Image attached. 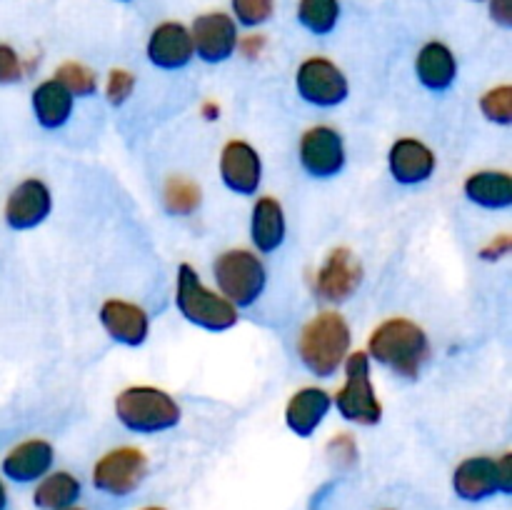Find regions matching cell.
Wrapping results in <instances>:
<instances>
[{
	"instance_id": "1",
	"label": "cell",
	"mask_w": 512,
	"mask_h": 510,
	"mask_svg": "<svg viewBox=\"0 0 512 510\" xmlns=\"http://www.w3.org/2000/svg\"><path fill=\"white\" fill-rule=\"evenodd\" d=\"M368 348L378 363L388 365L405 378H415L430 355L423 328L405 318L385 320L383 325H378L370 335Z\"/></svg>"
},
{
	"instance_id": "2",
	"label": "cell",
	"mask_w": 512,
	"mask_h": 510,
	"mask_svg": "<svg viewBox=\"0 0 512 510\" xmlns=\"http://www.w3.org/2000/svg\"><path fill=\"white\" fill-rule=\"evenodd\" d=\"M350 348V328L343 315L320 313L300 333V358L305 368L320 378H328L343 365Z\"/></svg>"
},
{
	"instance_id": "3",
	"label": "cell",
	"mask_w": 512,
	"mask_h": 510,
	"mask_svg": "<svg viewBox=\"0 0 512 510\" xmlns=\"http://www.w3.org/2000/svg\"><path fill=\"white\" fill-rule=\"evenodd\" d=\"M120 423L133 433H160L180 420V408L168 393L150 385L128 388L115 400Z\"/></svg>"
},
{
	"instance_id": "4",
	"label": "cell",
	"mask_w": 512,
	"mask_h": 510,
	"mask_svg": "<svg viewBox=\"0 0 512 510\" xmlns=\"http://www.w3.org/2000/svg\"><path fill=\"white\" fill-rule=\"evenodd\" d=\"M178 308L185 320L205 330H228L238 323V310L223 295H215L200 283L198 273L183 263L178 268Z\"/></svg>"
},
{
	"instance_id": "5",
	"label": "cell",
	"mask_w": 512,
	"mask_h": 510,
	"mask_svg": "<svg viewBox=\"0 0 512 510\" xmlns=\"http://www.w3.org/2000/svg\"><path fill=\"white\" fill-rule=\"evenodd\" d=\"M335 405L343 418L360 425H375L383 415V405L370 383V360L365 353H353L345 363V385L335 395Z\"/></svg>"
},
{
	"instance_id": "6",
	"label": "cell",
	"mask_w": 512,
	"mask_h": 510,
	"mask_svg": "<svg viewBox=\"0 0 512 510\" xmlns=\"http://www.w3.org/2000/svg\"><path fill=\"white\" fill-rule=\"evenodd\" d=\"M215 280L225 300L233 305H250L265 288V268L258 255L248 250H228L215 260Z\"/></svg>"
},
{
	"instance_id": "7",
	"label": "cell",
	"mask_w": 512,
	"mask_h": 510,
	"mask_svg": "<svg viewBox=\"0 0 512 510\" xmlns=\"http://www.w3.org/2000/svg\"><path fill=\"white\" fill-rule=\"evenodd\" d=\"M148 460L138 448H118L105 453L93 470L95 488L110 495H128L143 483Z\"/></svg>"
},
{
	"instance_id": "8",
	"label": "cell",
	"mask_w": 512,
	"mask_h": 510,
	"mask_svg": "<svg viewBox=\"0 0 512 510\" xmlns=\"http://www.w3.org/2000/svg\"><path fill=\"white\" fill-rule=\"evenodd\" d=\"M298 90L308 103L330 108L348 98V80L330 60L310 58L298 70Z\"/></svg>"
},
{
	"instance_id": "9",
	"label": "cell",
	"mask_w": 512,
	"mask_h": 510,
	"mask_svg": "<svg viewBox=\"0 0 512 510\" xmlns=\"http://www.w3.org/2000/svg\"><path fill=\"white\" fill-rule=\"evenodd\" d=\"M300 163L315 178H333L345 165L343 138L333 128H310L300 140Z\"/></svg>"
},
{
	"instance_id": "10",
	"label": "cell",
	"mask_w": 512,
	"mask_h": 510,
	"mask_svg": "<svg viewBox=\"0 0 512 510\" xmlns=\"http://www.w3.org/2000/svg\"><path fill=\"white\" fill-rule=\"evenodd\" d=\"M50 190L43 180L28 178L10 190L5 200V223L13 230H30L43 223L50 213Z\"/></svg>"
},
{
	"instance_id": "11",
	"label": "cell",
	"mask_w": 512,
	"mask_h": 510,
	"mask_svg": "<svg viewBox=\"0 0 512 510\" xmlns=\"http://www.w3.org/2000/svg\"><path fill=\"white\" fill-rule=\"evenodd\" d=\"M193 50L208 63H223L233 55L238 45V30L230 15L225 13H205L193 23Z\"/></svg>"
},
{
	"instance_id": "12",
	"label": "cell",
	"mask_w": 512,
	"mask_h": 510,
	"mask_svg": "<svg viewBox=\"0 0 512 510\" xmlns=\"http://www.w3.org/2000/svg\"><path fill=\"white\" fill-rule=\"evenodd\" d=\"M220 175L230 190L240 195H253L260 185V175H263V165H260L253 145L243 143V140H233L225 145L223 155H220Z\"/></svg>"
},
{
	"instance_id": "13",
	"label": "cell",
	"mask_w": 512,
	"mask_h": 510,
	"mask_svg": "<svg viewBox=\"0 0 512 510\" xmlns=\"http://www.w3.org/2000/svg\"><path fill=\"white\" fill-rule=\"evenodd\" d=\"M363 268L350 250L338 248L328 255L318 273V293L328 300H345L358 290Z\"/></svg>"
},
{
	"instance_id": "14",
	"label": "cell",
	"mask_w": 512,
	"mask_h": 510,
	"mask_svg": "<svg viewBox=\"0 0 512 510\" xmlns=\"http://www.w3.org/2000/svg\"><path fill=\"white\" fill-rule=\"evenodd\" d=\"M148 58L158 68H183L193 58V38L180 23H163L153 30L148 40Z\"/></svg>"
},
{
	"instance_id": "15",
	"label": "cell",
	"mask_w": 512,
	"mask_h": 510,
	"mask_svg": "<svg viewBox=\"0 0 512 510\" xmlns=\"http://www.w3.org/2000/svg\"><path fill=\"white\" fill-rule=\"evenodd\" d=\"M455 493L465 500H483L503 490L500 465L493 458H468L453 475Z\"/></svg>"
},
{
	"instance_id": "16",
	"label": "cell",
	"mask_w": 512,
	"mask_h": 510,
	"mask_svg": "<svg viewBox=\"0 0 512 510\" xmlns=\"http://www.w3.org/2000/svg\"><path fill=\"white\" fill-rule=\"evenodd\" d=\"M390 173L398 183L413 185L423 183L433 175L435 170V155L428 145H423L420 140L403 138L390 148L388 155Z\"/></svg>"
},
{
	"instance_id": "17",
	"label": "cell",
	"mask_w": 512,
	"mask_h": 510,
	"mask_svg": "<svg viewBox=\"0 0 512 510\" xmlns=\"http://www.w3.org/2000/svg\"><path fill=\"white\" fill-rule=\"evenodd\" d=\"M100 323L113 340L123 345H140L148 338V315L143 308L125 300H108L100 308Z\"/></svg>"
},
{
	"instance_id": "18",
	"label": "cell",
	"mask_w": 512,
	"mask_h": 510,
	"mask_svg": "<svg viewBox=\"0 0 512 510\" xmlns=\"http://www.w3.org/2000/svg\"><path fill=\"white\" fill-rule=\"evenodd\" d=\"M50 465H53V445L45 440H25L5 455L3 473L15 483H30L43 478Z\"/></svg>"
},
{
	"instance_id": "19",
	"label": "cell",
	"mask_w": 512,
	"mask_h": 510,
	"mask_svg": "<svg viewBox=\"0 0 512 510\" xmlns=\"http://www.w3.org/2000/svg\"><path fill=\"white\" fill-rule=\"evenodd\" d=\"M333 400L325 390L320 388H303L300 393H295L290 398L288 408H285V423L293 433H298L300 438H308L318 430V425L323 423L325 413L330 410Z\"/></svg>"
},
{
	"instance_id": "20",
	"label": "cell",
	"mask_w": 512,
	"mask_h": 510,
	"mask_svg": "<svg viewBox=\"0 0 512 510\" xmlns=\"http://www.w3.org/2000/svg\"><path fill=\"white\" fill-rule=\"evenodd\" d=\"M418 78L428 90H448L453 85L455 73H458V63L448 45L443 43H428L418 53Z\"/></svg>"
},
{
	"instance_id": "21",
	"label": "cell",
	"mask_w": 512,
	"mask_h": 510,
	"mask_svg": "<svg viewBox=\"0 0 512 510\" xmlns=\"http://www.w3.org/2000/svg\"><path fill=\"white\" fill-rule=\"evenodd\" d=\"M250 233H253L255 248L263 253H273L285 240V215L275 198H260L253 208L250 220Z\"/></svg>"
},
{
	"instance_id": "22",
	"label": "cell",
	"mask_w": 512,
	"mask_h": 510,
	"mask_svg": "<svg viewBox=\"0 0 512 510\" xmlns=\"http://www.w3.org/2000/svg\"><path fill=\"white\" fill-rule=\"evenodd\" d=\"M33 110L43 128H60L73 113V95L58 80H45L33 90Z\"/></svg>"
},
{
	"instance_id": "23",
	"label": "cell",
	"mask_w": 512,
	"mask_h": 510,
	"mask_svg": "<svg viewBox=\"0 0 512 510\" xmlns=\"http://www.w3.org/2000/svg\"><path fill=\"white\" fill-rule=\"evenodd\" d=\"M465 195L483 208L503 210L512 205V180L508 173H475L465 183Z\"/></svg>"
},
{
	"instance_id": "24",
	"label": "cell",
	"mask_w": 512,
	"mask_h": 510,
	"mask_svg": "<svg viewBox=\"0 0 512 510\" xmlns=\"http://www.w3.org/2000/svg\"><path fill=\"white\" fill-rule=\"evenodd\" d=\"M80 483L70 473H53L35 490V505L45 510H63L78 500Z\"/></svg>"
},
{
	"instance_id": "25",
	"label": "cell",
	"mask_w": 512,
	"mask_h": 510,
	"mask_svg": "<svg viewBox=\"0 0 512 510\" xmlns=\"http://www.w3.org/2000/svg\"><path fill=\"white\" fill-rule=\"evenodd\" d=\"M298 18L310 33L328 35L338 25L340 3L338 0H300Z\"/></svg>"
},
{
	"instance_id": "26",
	"label": "cell",
	"mask_w": 512,
	"mask_h": 510,
	"mask_svg": "<svg viewBox=\"0 0 512 510\" xmlns=\"http://www.w3.org/2000/svg\"><path fill=\"white\" fill-rule=\"evenodd\" d=\"M200 205V188L188 178H170L165 183V208L175 215H190Z\"/></svg>"
},
{
	"instance_id": "27",
	"label": "cell",
	"mask_w": 512,
	"mask_h": 510,
	"mask_svg": "<svg viewBox=\"0 0 512 510\" xmlns=\"http://www.w3.org/2000/svg\"><path fill=\"white\" fill-rule=\"evenodd\" d=\"M55 80H58V83L73 95V98L75 95H90L95 93V88H98V78H95L93 70L85 68V65L80 63L60 65L58 73H55Z\"/></svg>"
},
{
	"instance_id": "28",
	"label": "cell",
	"mask_w": 512,
	"mask_h": 510,
	"mask_svg": "<svg viewBox=\"0 0 512 510\" xmlns=\"http://www.w3.org/2000/svg\"><path fill=\"white\" fill-rule=\"evenodd\" d=\"M480 110L485 113V118L493 120V123L508 125L512 120V88L510 85H500V88L488 90L480 100Z\"/></svg>"
},
{
	"instance_id": "29",
	"label": "cell",
	"mask_w": 512,
	"mask_h": 510,
	"mask_svg": "<svg viewBox=\"0 0 512 510\" xmlns=\"http://www.w3.org/2000/svg\"><path fill=\"white\" fill-rule=\"evenodd\" d=\"M275 0H233L235 18L243 25H260L273 15Z\"/></svg>"
},
{
	"instance_id": "30",
	"label": "cell",
	"mask_w": 512,
	"mask_h": 510,
	"mask_svg": "<svg viewBox=\"0 0 512 510\" xmlns=\"http://www.w3.org/2000/svg\"><path fill=\"white\" fill-rule=\"evenodd\" d=\"M135 88V78L128 73V70H113L108 78V100L113 105L125 103L130 98Z\"/></svg>"
},
{
	"instance_id": "31",
	"label": "cell",
	"mask_w": 512,
	"mask_h": 510,
	"mask_svg": "<svg viewBox=\"0 0 512 510\" xmlns=\"http://www.w3.org/2000/svg\"><path fill=\"white\" fill-rule=\"evenodd\" d=\"M23 78V63L10 45L0 43V85L15 83Z\"/></svg>"
},
{
	"instance_id": "32",
	"label": "cell",
	"mask_w": 512,
	"mask_h": 510,
	"mask_svg": "<svg viewBox=\"0 0 512 510\" xmlns=\"http://www.w3.org/2000/svg\"><path fill=\"white\" fill-rule=\"evenodd\" d=\"M490 15L508 28L512 23V0H490Z\"/></svg>"
},
{
	"instance_id": "33",
	"label": "cell",
	"mask_w": 512,
	"mask_h": 510,
	"mask_svg": "<svg viewBox=\"0 0 512 510\" xmlns=\"http://www.w3.org/2000/svg\"><path fill=\"white\" fill-rule=\"evenodd\" d=\"M5 503H8V495H5V485L0 480V510H5Z\"/></svg>"
},
{
	"instance_id": "34",
	"label": "cell",
	"mask_w": 512,
	"mask_h": 510,
	"mask_svg": "<svg viewBox=\"0 0 512 510\" xmlns=\"http://www.w3.org/2000/svg\"><path fill=\"white\" fill-rule=\"evenodd\" d=\"M63 510H80V508H73V505H70V508H63Z\"/></svg>"
},
{
	"instance_id": "35",
	"label": "cell",
	"mask_w": 512,
	"mask_h": 510,
	"mask_svg": "<svg viewBox=\"0 0 512 510\" xmlns=\"http://www.w3.org/2000/svg\"><path fill=\"white\" fill-rule=\"evenodd\" d=\"M143 510H163V508H143Z\"/></svg>"
}]
</instances>
